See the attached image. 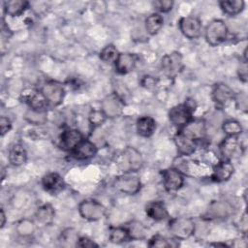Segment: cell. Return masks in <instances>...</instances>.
<instances>
[{"label": "cell", "instance_id": "obj_25", "mask_svg": "<svg viewBox=\"0 0 248 248\" xmlns=\"http://www.w3.org/2000/svg\"><path fill=\"white\" fill-rule=\"evenodd\" d=\"M136 130L139 136L149 138L156 130V121L151 116H141L136 122Z\"/></svg>", "mask_w": 248, "mask_h": 248}, {"label": "cell", "instance_id": "obj_17", "mask_svg": "<svg viewBox=\"0 0 248 248\" xmlns=\"http://www.w3.org/2000/svg\"><path fill=\"white\" fill-rule=\"evenodd\" d=\"M234 172V167L232 161L222 160L216 163L211 170L210 178L212 181L217 183H222L228 181Z\"/></svg>", "mask_w": 248, "mask_h": 248}, {"label": "cell", "instance_id": "obj_22", "mask_svg": "<svg viewBox=\"0 0 248 248\" xmlns=\"http://www.w3.org/2000/svg\"><path fill=\"white\" fill-rule=\"evenodd\" d=\"M183 131L186 135L197 140L198 142L202 141L205 138L206 134V125L203 119L197 118L192 119L186 126H184L182 129H179Z\"/></svg>", "mask_w": 248, "mask_h": 248}, {"label": "cell", "instance_id": "obj_43", "mask_svg": "<svg viewBox=\"0 0 248 248\" xmlns=\"http://www.w3.org/2000/svg\"><path fill=\"white\" fill-rule=\"evenodd\" d=\"M157 84V80L155 79L154 77H151V76H144L141 79V85L145 88H153L155 87V85Z\"/></svg>", "mask_w": 248, "mask_h": 248}, {"label": "cell", "instance_id": "obj_26", "mask_svg": "<svg viewBox=\"0 0 248 248\" xmlns=\"http://www.w3.org/2000/svg\"><path fill=\"white\" fill-rule=\"evenodd\" d=\"M55 217V209L50 203H44L39 206L35 212L36 221L43 225L48 226L50 225Z\"/></svg>", "mask_w": 248, "mask_h": 248}, {"label": "cell", "instance_id": "obj_12", "mask_svg": "<svg viewBox=\"0 0 248 248\" xmlns=\"http://www.w3.org/2000/svg\"><path fill=\"white\" fill-rule=\"evenodd\" d=\"M178 26L182 35L189 40H194L201 36L202 22L195 16H182L178 21Z\"/></svg>", "mask_w": 248, "mask_h": 248}, {"label": "cell", "instance_id": "obj_19", "mask_svg": "<svg viewBox=\"0 0 248 248\" xmlns=\"http://www.w3.org/2000/svg\"><path fill=\"white\" fill-rule=\"evenodd\" d=\"M42 186L44 190L51 195H57L62 192L66 186L63 177L57 172H47L42 177Z\"/></svg>", "mask_w": 248, "mask_h": 248}, {"label": "cell", "instance_id": "obj_30", "mask_svg": "<svg viewBox=\"0 0 248 248\" xmlns=\"http://www.w3.org/2000/svg\"><path fill=\"white\" fill-rule=\"evenodd\" d=\"M163 25H164V17L161 14L156 12L150 14L144 20L145 30L151 36L156 35L161 30Z\"/></svg>", "mask_w": 248, "mask_h": 248}, {"label": "cell", "instance_id": "obj_33", "mask_svg": "<svg viewBox=\"0 0 248 248\" xmlns=\"http://www.w3.org/2000/svg\"><path fill=\"white\" fill-rule=\"evenodd\" d=\"M78 232L74 228H67L63 230L59 236V242L62 246H76L79 239Z\"/></svg>", "mask_w": 248, "mask_h": 248}, {"label": "cell", "instance_id": "obj_10", "mask_svg": "<svg viewBox=\"0 0 248 248\" xmlns=\"http://www.w3.org/2000/svg\"><path fill=\"white\" fill-rule=\"evenodd\" d=\"M161 175L163 186L169 193L178 191L184 184V174L174 167L163 170Z\"/></svg>", "mask_w": 248, "mask_h": 248}, {"label": "cell", "instance_id": "obj_8", "mask_svg": "<svg viewBox=\"0 0 248 248\" xmlns=\"http://www.w3.org/2000/svg\"><path fill=\"white\" fill-rule=\"evenodd\" d=\"M244 151V146L239 137H226L219 144V152L222 160L232 161V159L241 156Z\"/></svg>", "mask_w": 248, "mask_h": 248}, {"label": "cell", "instance_id": "obj_13", "mask_svg": "<svg viewBox=\"0 0 248 248\" xmlns=\"http://www.w3.org/2000/svg\"><path fill=\"white\" fill-rule=\"evenodd\" d=\"M83 135L78 129H65L59 137L58 145L60 149L66 152H72L83 140Z\"/></svg>", "mask_w": 248, "mask_h": 248}, {"label": "cell", "instance_id": "obj_16", "mask_svg": "<svg viewBox=\"0 0 248 248\" xmlns=\"http://www.w3.org/2000/svg\"><path fill=\"white\" fill-rule=\"evenodd\" d=\"M20 99L29 107L31 110L38 112H46V108L48 104L40 91L30 89L25 90L21 93Z\"/></svg>", "mask_w": 248, "mask_h": 248}, {"label": "cell", "instance_id": "obj_38", "mask_svg": "<svg viewBox=\"0 0 248 248\" xmlns=\"http://www.w3.org/2000/svg\"><path fill=\"white\" fill-rule=\"evenodd\" d=\"M153 8L157 11L156 13L159 14H166L172 10L174 2L171 0H156L152 3Z\"/></svg>", "mask_w": 248, "mask_h": 248}, {"label": "cell", "instance_id": "obj_23", "mask_svg": "<svg viewBox=\"0 0 248 248\" xmlns=\"http://www.w3.org/2000/svg\"><path fill=\"white\" fill-rule=\"evenodd\" d=\"M145 214L153 221L160 222L169 218L170 214L164 202L151 201L145 205Z\"/></svg>", "mask_w": 248, "mask_h": 248}, {"label": "cell", "instance_id": "obj_37", "mask_svg": "<svg viewBox=\"0 0 248 248\" xmlns=\"http://www.w3.org/2000/svg\"><path fill=\"white\" fill-rule=\"evenodd\" d=\"M107 120V116L102 111V109H93L90 111L88 115V121L90 125L93 127H99L101 126L105 121Z\"/></svg>", "mask_w": 248, "mask_h": 248}, {"label": "cell", "instance_id": "obj_40", "mask_svg": "<svg viewBox=\"0 0 248 248\" xmlns=\"http://www.w3.org/2000/svg\"><path fill=\"white\" fill-rule=\"evenodd\" d=\"M12 129V122L9 117L7 116H1L0 117V132L1 137H4L6 134H8Z\"/></svg>", "mask_w": 248, "mask_h": 248}, {"label": "cell", "instance_id": "obj_6", "mask_svg": "<svg viewBox=\"0 0 248 248\" xmlns=\"http://www.w3.org/2000/svg\"><path fill=\"white\" fill-rule=\"evenodd\" d=\"M113 188L126 195H136L141 188V181L135 172H124L115 178Z\"/></svg>", "mask_w": 248, "mask_h": 248}, {"label": "cell", "instance_id": "obj_3", "mask_svg": "<svg viewBox=\"0 0 248 248\" xmlns=\"http://www.w3.org/2000/svg\"><path fill=\"white\" fill-rule=\"evenodd\" d=\"M229 35V28L224 20H211L204 30V38L206 43L211 46H217L224 43Z\"/></svg>", "mask_w": 248, "mask_h": 248}, {"label": "cell", "instance_id": "obj_15", "mask_svg": "<svg viewBox=\"0 0 248 248\" xmlns=\"http://www.w3.org/2000/svg\"><path fill=\"white\" fill-rule=\"evenodd\" d=\"M234 91L226 83L218 82L215 83L211 90V98L212 101L218 107H226L230 102L233 101Z\"/></svg>", "mask_w": 248, "mask_h": 248}, {"label": "cell", "instance_id": "obj_35", "mask_svg": "<svg viewBox=\"0 0 248 248\" xmlns=\"http://www.w3.org/2000/svg\"><path fill=\"white\" fill-rule=\"evenodd\" d=\"M35 231V224L33 221L28 219H23L18 222L16 226L17 233L22 237L30 236Z\"/></svg>", "mask_w": 248, "mask_h": 248}, {"label": "cell", "instance_id": "obj_39", "mask_svg": "<svg viewBox=\"0 0 248 248\" xmlns=\"http://www.w3.org/2000/svg\"><path fill=\"white\" fill-rule=\"evenodd\" d=\"M233 101L235 102V106L238 109L243 110V111H247V105H248V101H247V95L244 92H239V93H235Z\"/></svg>", "mask_w": 248, "mask_h": 248}, {"label": "cell", "instance_id": "obj_14", "mask_svg": "<svg viewBox=\"0 0 248 248\" xmlns=\"http://www.w3.org/2000/svg\"><path fill=\"white\" fill-rule=\"evenodd\" d=\"M173 141L179 156L185 157L192 155L199 145V142L197 140L186 135L181 130H178L177 133L174 135Z\"/></svg>", "mask_w": 248, "mask_h": 248}, {"label": "cell", "instance_id": "obj_4", "mask_svg": "<svg viewBox=\"0 0 248 248\" xmlns=\"http://www.w3.org/2000/svg\"><path fill=\"white\" fill-rule=\"evenodd\" d=\"M142 165V156L135 147L127 146L119 156L118 166L124 172H137L141 169Z\"/></svg>", "mask_w": 248, "mask_h": 248}, {"label": "cell", "instance_id": "obj_9", "mask_svg": "<svg viewBox=\"0 0 248 248\" xmlns=\"http://www.w3.org/2000/svg\"><path fill=\"white\" fill-rule=\"evenodd\" d=\"M193 112L194 110L186 103H183L170 108L168 116L170 122L179 130L193 119Z\"/></svg>", "mask_w": 248, "mask_h": 248}, {"label": "cell", "instance_id": "obj_29", "mask_svg": "<svg viewBox=\"0 0 248 248\" xmlns=\"http://www.w3.org/2000/svg\"><path fill=\"white\" fill-rule=\"evenodd\" d=\"M126 229L128 231L131 240H141L147 236V228L140 221L133 220L126 224Z\"/></svg>", "mask_w": 248, "mask_h": 248}, {"label": "cell", "instance_id": "obj_11", "mask_svg": "<svg viewBox=\"0 0 248 248\" xmlns=\"http://www.w3.org/2000/svg\"><path fill=\"white\" fill-rule=\"evenodd\" d=\"M124 106L125 104L118 94L110 93L102 100L101 109L107 118H116L122 114Z\"/></svg>", "mask_w": 248, "mask_h": 248}, {"label": "cell", "instance_id": "obj_27", "mask_svg": "<svg viewBox=\"0 0 248 248\" xmlns=\"http://www.w3.org/2000/svg\"><path fill=\"white\" fill-rule=\"evenodd\" d=\"M29 2L25 0H9L4 2V11L10 16H19L28 8Z\"/></svg>", "mask_w": 248, "mask_h": 248}, {"label": "cell", "instance_id": "obj_24", "mask_svg": "<svg viewBox=\"0 0 248 248\" xmlns=\"http://www.w3.org/2000/svg\"><path fill=\"white\" fill-rule=\"evenodd\" d=\"M27 151L23 144L16 142L11 145L8 153V159L12 166L20 167L27 162Z\"/></svg>", "mask_w": 248, "mask_h": 248}, {"label": "cell", "instance_id": "obj_2", "mask_svg": "<svg viewBox=\"0 0 248 248\" xmlns=\"http://www.w3.org/2000/svg\"><path fill=\"white\" fill-rule=\"evenodd\" d=\"M40 92L47 102L48 106L52 107L61 105L66 95L65 85L60 81L53 79L45 81L40 88Z\"/></svg>", "mask_w": 248, "mask_h": 248}, {"label": "cell", "instance_id": "obj_36", "mask_svg": "<svg viewBox=\"0 0 248 248\" xmlns=\"http://www.w3.org/2000/svg\"><path fill=\"white\" fill-rule=\"evenodd\" d=\"M147 245L149 247H160V248H166V247H172L174 246L171 243V240L170 238H167L161 234H155L153 235L149 240Z\"/></svg>", "mask_w": 248, "mask_h": 248}, {"label": "cell", "instance_id": "obj_44", "mask_svg": "<svg viewBox=\"0 0 248 248\" xmlns=\"http://www.w3.org/2000/svg\"><path fill=\"white\" fill-rule=\"evenodd\" d=\"M238 229L240 231V232H242L243 234L247 233V229H248V221H247V212L244 211L243 214L241 215L239 222H238Z\"/></svg>", "mask_w": 248, "mask_h": 248}, {"label": "cell", "instance_id": "obj_7", "mask_svg": "<svg viewBox=\"0 0 248 248\" xmlns=\"http://www.w3.org/2000/svg\"><path fill=\"white\" fill-rule=\"evenodd\" d=\"M183 56L179 51H171L163 56L161 60V70L169 78H176L183 70Z\"/></svg>", "mask_w": 248, "mask_h": 248}, {"label": "cell", "instance_id": "obj_18", "mask_svg": "<svg viewBox=\"0 0 248 248\" xmlns=\"http://www.w3.org/2000/svg\"><path fill=\"white\" fill-rule=\"evenodd\" d=\"M233 214V206L226 201H212L206 210L209 219H227Z\"/></svg>", "mask_w": 248, "mask_h": 248}, {"label": "cell", "instance_id": "obj_45", "mask_svg": "<svg viewBox=\"0 0 248 248\" xmlns=\"http://www.w3.org/2000/svg\"><path fill=\"white\" fill-rule=\"evenodd\" d=\"M0 220H1L0 221V227L3 228L6 224V214H5L3 208H1V210H0Z\"/></svg>", "mask_w": 248, "mask_h": 248}, {"label": "cell", "instance_id": "obj_32", "mask_svg": "<svg viewBox=\"0 0 248 248\" xmlns=\"http://www.w3.org/2000/svg\"><path fill=\"white\" fill-rule=\"evenodd\" d=\"M222 130L228 137H239L243 132L240 122L233 118L226 119L222 124Z\"/></svg>", "mask_w": 248, "mask_h": 248}, {"label": "cell", "instance_id": "obj_20", "mask_svg": "<svg viewBox=\"0 0 248 248\" xmlns=\"http://www.w3.org/2000/svg\"><path fill=\"white\" fill-rule=\"evenodd\" d=\"M97 152V145L93 141L83 139L82 141L71 152V155L77 161H86L92 159Z\"/></svg>", "mask_w": 248, "mask_h": 248}, {"label": "cell", "instance_id": "obj_21", "mask_svg": "<svg viewBox=\"0 0 248 248\" xmlns=\"http://www.w3.org/2000/svg\"><path fill=\"white\" fill-rule=\"evenodd\" d=\"M138 61V56L131 52H120L115 63V70L119 75H126L134 71Z\"/></svg>", "mask_w": 248, "mask_h": 248}, {"label": "cell", "instance_id": "obj_31", "mask_svg": "<svg viewBox=\"0 0 248 248\" xmlns=\"http://www.w3.org/2000/svg\"><path fill=\"white\" fill-rule=\"evenodd\" d=\"M108 240L115 244H121L130 241V236L125 226L111 227L108 232Z\"/></svg>", "mask_w": 248, "mask_h": 248}, {"label": "cell", "instance_id": "obj_34", "mask_svg": "<svg viewBox=\"0 0 248 248\" xmlns=\"http://www.w3.org/2000/svg\"><path fill=\"white\" fill-rule=\"evenodd\" d=\"M119 53L120 52L117 50L116 46L112 44H109L101 49V51L99 53V57L105 63H113L114 64Z\"/></svg>", "mask_w": 248, "mask_h": 248}, {"label": "cell", "instance_id": "obj_28", "mask_svg": "<svg viewBox=\"0 0 248 248\" xmlns=\"http://www.w3.org/2000/svg\"><path fill=\"white\" fill-rule=\"evenodd\" d=\"M219 6L225 15L234 16L244 10L245 2L243 0H223L219 2Z\"/></svg>", "mask_w": 248, "mask_h": 248}, {"label": "cell", "instance_id": "obj_5", "mask_svg": "<svg viewBox=\"0 0 248 248\" xmlns=\"http://www.w3.org/2000/svg\"><path fill=\"white\" fill-rule=\"evenodd\" d=\"M80 217L87 221L101 220L107 212V208L100 202L93 199H86L79 202L78 207Z\"/></svg>", "mask_w": 248, "mask_h": 248}, {"label": "cell", "instance_id": "obj_1", "mask_svg": "<svg viewBox=\"0 0 248 248\" xmlns=\"http://www.w3.org/2000/svg\"><path fill=\"white\" fill-rule=\"evenodd\" d=\"M196 230L195 222L190 217H175L169 223V231L176 240H185L190 238Z\"/></svg>", "mask_w": 248, "mask_h": 248}, {"label": "cell", "instance_id": "obj_42", "mask_svg": "<svg viewBox=\"0 0 248 248\" xmlns=\"http://www.w3.org/2000/svg\"><path fill=\"white\" fill-rule=\"evenodd\" d=\"M237 76H238V78L240 81L242 82H247V62H242L240 64V66L238 67L237 69Z\"/></svg>", "mask_w": 248, "mask_h": 248}, {"label": "cell", "instance_id": "obj_41", "mask_svg": "<svg viewBox=\"0 0 248 248\" xmlns=\"http://www.w3.org/2000/svg\"><path fill=\"white\" fill-rule=\"evenodd\" d=\"M99 245L92 240L91 238L87 237V236H80L79 239L78 240L77 243V247H85V248H92V247H98Z\"/></svg>", "mask_w": 248, "mask_h": 248}]
</instances>
